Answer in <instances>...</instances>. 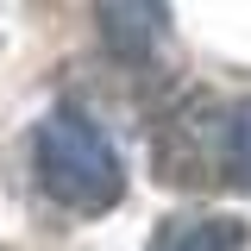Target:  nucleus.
I'll list each match as a JSON object with an SVG mask.
<instances>
[{
  "instance_id": "7ed1b4c3",
  "label": "nucleus",
  "mask_w": 251,
  "mask_h": 251,
  "mask_svg": "<svg viewBox=\"0 0 251 251\" xmlns=\"http://www.w3.org/2000/svg\"><path fill=\"white\" fill-rule=\"evenodd\" d=\"M170 31V0H100V44L120 63H151Z\"/></svg>"
},
{
  "instance_id": "f257e3e1",
  "label": "nucleus",
  "mask_w": 251,
  "mask_h": 251,
  "mask_svg": "<svg viewBox=\"0 0 251 251\" xmlns=\"http://www.w3.org/2000/svg\"><path fill=\"white\" fill-rule=\"evenodd\" d=\"M157 176L176 188H251V100H188L157 132Z\"/></svg>"
},
{
  "instance_id": "f03ea898",
  "label": "nucleus",
  "mask_w": 251,
  "mask_h": 251,
  "mask_svg": "<svg viewBox=\"0 0 251 251\" xmlns=\"http://www.w3.org/2000/svg\"><path fill=\"white\" fill-rule=\"evenodd\" d=\"M38 182L50 201H63L69 214H107L126 195V170L113 138L88 120L82 107H57L38 126Z\"/></svg>"
},
{
  "instance_id": "20e7f679",
  "label": "nucleus",
  "mask_w": 251,
  "mask_h": 251,
  "mask_svg": "<svg viewBox=\"0 0 251 251\" xmlns=\"http://www.w3.org/2000/svg\"><path fill=\"white\" fill-rule=\"evenodd\" d=\"M245 220L232 214H176L157 226L151 251H245Z\"/></svg>"
}]
</instances>
